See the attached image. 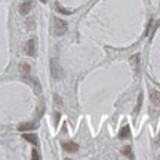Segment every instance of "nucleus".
<instances>
[{"label":"nucleus","instance_id":"ddd939ff","mask_svg":"<svg viewBox=\"0 0 160 160\" xmlns=\"http://www.w3.org/2000/svg\"><path fill=\"white\" fill-rule=\"evenodd\" d=\"M141 101H142V95H139V99H138V105H137V108H135V113H138L139 108H141Z\"/></svg>","mask_w":160,"mask_h":160},{"label":"nucleus","instance_id":"0eeeda50","mask_svg":"<svg viewBox=\"0 0 160 160\" xmlns=\"http://www.w3.org/2000/svg\"><path fill=\"white\" fill-rule=\"evenodd\" d=\"M24 139L25 141H28V142H31L33 145H39V139H37V137H36L34 133H24Z\"/></svg>","mask_w":160,"mask_h":160},{"label":"nucleus","instance_id":"f8f14e48","mask_svg":"<svg viewBox=\"0 0 160 160\" xmlns=\"http://www.w3.org/2000/svg\"><path fill=\"white\" fill-rule=\"evenodd\" d=\"M21 71H22V73H28L30 71L28 64H22V65H21Z\"/></svg>","mask_w":160,"mask_h":160},{"label":"nucleus","instance_id":"dca6fc26","mask_svg":"<svg viewBox=\"0 0 160 160\" xmlns=\"http://www.w3.org/2000/svg\"><path fill=\"white\" fill-rule=\"evenodd\" d=\"M58 120H59V113H57V114H55V123H58Z\"/></svg>","mask_w":160,"mask_h":160},{"label":"nucleus","instance_id":"9b49d317","mask_svg":"<svg viewBox=\"0 0 160 160\" xmlns=\"http://www.w3.org/2000/svg\"><path fill=\"white\" fill-rule=\"evenodd\" d=\"M122 153L125 156H128V157H133V154H132V151H131V147H123V150H122Z\"/></svg>","mask_w":160,"mask_h":160},{"label":"nucleus","instance_id":"1a4fd4ad","mask_svg":"<svg viewBox=\"0 0 160 160\" xmlns=\"http://www.w3.org/2000/svg\"><path fill=\"white\" fill-rule=\"evenodd\" d=\"M33 128H36V125H33V123H21L18 126L19 131H28V129H33Z\"/></svg>","mask_w":160,"mask_h":160},{"label":"nucleus","instance_id":"7ed1b4c3","mask_svg":"<svg viewBox=\"0 0 160 160\" xmlns=\"http://www.w3.org/2000/svg\"><path fill=\"white\" fill-rule=\"evenodd\" d=\"M25 53L28 55V57H34L36 55V42L34 39H30L27 42V45H25Z\"/></svg>","mask_w":160,"mask_h":160},{"label":"nucleus","instance_id":"423d86ee","mask_svg":"<svg viewBox=\"0 0 160 160\" xmlns=\"http://www.w3.org/2000/svg\"><path fill=\"white\" fill-rule=\"evenodd\" d=\"M62 148L65 150V151H70V153H74V151H77V148H79V145L76 142H64L62 144Z\"/></svg>","mask_w":160,"mask_h":160},{"label":"nucleus","instance_id":"9d476101","mask_svg":"<svg viewBox=\"0 0 160 160\" xmlns=\"http://www.w3.org/2000/svg\"><path fill=\"white\" fill-rule=\"evenodd\" d=\"M138 62H139V55H133V57L131 58V64L135 71H138Z\"/></svg>","mask_w":160,"mask_h":160},{"label":"nucleus","instance_id":"6e6552de","mask_svg":"<svg viewBox=\"0 0 160 160\" xmlns=\"http://www.w3.org/2000/svg\"><path fill=\"white\" fill-rule=\"evenodd\" d=\"M119 137L122 138V139H126V138H129V137H131V129H129V126L126 125V126H123V128L120 129Z\"/></svg>","mask_w":160,"mask_h":160},{"label":"nucleus","instance_id":"4468645a","mask_svg":"<svg viewBox=\"0 0 160 160\" xmlns=\"http://www.w3.org/2000/svg\"><path fill=\"white\" fill-rule=\"evenodd\" d=\"M57 9H58V11H61L62 13H71V11H65V9H62L59 5H57Z\"/></svg>","mask_w":160,"mask_h":160},{"label":"nucleus","instance_id":"2eb2a0df","mask_svg":"<svg viewBox=\"0 0 160 160\" xmlns=\"http://www.w3.org/2000/svg\"><path fill=\"white\" fill-rule=\"evenodd\" d=\"M31 156H33V159H39V153H37L36 150H33V153H31Z\"/></svg>","mask_w":160,"mask_h":160},{"label":"nucleus","instance_id":"20e7f679","mask_svg":"<svg viewBox=\"0 0 160 160\" xmlns=\"http://www.w3.org/2000/svg\"><path fill=\"white\" fill-rule=\"evenodd\" d=\"M31 8H33V0H25L24 3L19 5V13L21 15H27L31 11Z\"/></svg>","mask_w":160,"mask_h":160},{"label":"nucleus","instance_id":"39448f33","mask_svg":"<svg viewBox=\"0 0 160 160\" xmlns=\"http://www.w3.org/2000/svg\"><path fill=\"white\" fill-rule=\"evenodd\" d=\"M150 99L154 105H160V92L156 89H150Z\"/></svg>","mask_w":160,"mask_h":160},{"label":"nucleus","instance_id":"f257e3e1","mask_svg":"<svg viewBox=\"0 0 160 160\" xmlns=\"http://www.w3.org/2000/svg\"><path fill=\"white\" fill-rule=\"evenodd\" d=\"M67 28H68L67 22H65V21H62L61 18L55 17L53 19H52V31H53V34L62 36V34H65Z\"/></svg>","mask_w":160,"mask_h":160},{"label":"nucleus","instance_id":"f3484780","mask_svg":"<svg viewBox=\"0 0 160 160\" xmlns=\"http://www.w3.org/2000/svg\"><path fill=\"white\" fill-rule=\"evenodd\" d=\"M40 2H42V3H46V2H48V0H40Z\"/></svg>","mask_w":160,"mask_h":160},{"label":"nucleus","instance_id":"f03ea898","mask_svg":"<svg viewBox=\"0 0 160 160\" xmlns=\"http://www.w3.org/2000/svg\"><path fill=\"white\" fill-rule=\"evenodd\" d=\"M51 71H52V76H53L55 79H61V77H62V70L58 65L57 59H52L51 61Z\"/></svg>","mask_w":160,"mask_h":160}]
</instances>
